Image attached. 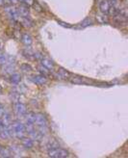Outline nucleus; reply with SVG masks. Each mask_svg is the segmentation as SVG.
Masks as SVG:
<instances>
[{
  "label": "nucleus",
  "instance_id": "nucleus-28",
  "mask_svg": "<svg viewBox=\"0 0 128 158\" xmlns=\"http://www.w3.org/2000/svg\"><path fill=\"white\" fill-rule=\"evenodd\" d=\"M33 57H34L35 59H38V60H42V58H44L42 54V53H39V52H35V53H33Z\"/></svg>",
  "mask_w": 128,
  "mask_h": 158
},
{
  "label": "nucleus",
  "instance_id": "nucleus-36",
  "mask_svg": "<svg viewBox=\"0 0 128 158\" xmlns=\"http://www.w3.org/2000/svg\"><path fill=\"white\" fill-rule=\"evenodd\" d=\"M112 1H116V0H112Z\"/></svg>",
  "mask_w": 128,
  "mask_h": 158
},
{
  "label": "nucleus",
  "instance_id": "nucleus-3",
  "mask_svg": "<svg viewBox=\"0 0 128 158\" xmlns=\"http://www.w3.org/2000/svg\"><path fill=\"white\" fill-rule=\"evenodd\" d=\"M15 111L16 113L18 115V116H23V115L26 114V106H25L23 103H20V102H16L15 104Z\"/></svg>",
  "mask_w": 128,
  "mask_h": 158
},
{
  "label": "nucleus",
  "instance_id": "nucleus-32",
  "mask_svg": "<svg viewBox=\"0 0 128 158\" xmlns=\"http://www.w3.org/2000/svg\"><path fill=\"white\" fill-rule=\"evenodd\" d=\"M1 111H3V106L0 104V112H1Z\"/></svg>",
  "mask_w": 128,
  "mask_h": 158
},
{
  "label": "nucleus",
  "instance_id": "nucleus-2",
  "mask_svg": "<svg viewBox=\"0 0 128 158\" xmlns=\"http://www.w3.org/2000/svg\"><path fill=\"white\" fill-rule=\"evenodd\" d=\"M4 10H5V12H6L7 15H8V16H9V18L12 19V21H18V19L19 15H18V11H16V8L7 6V7H5Z\"/></svg>",
  "mask_w": 128,
  "mask_h": 158
},
{
  "label": "nucleus",
  "instance_id": "nucleus-20",
  "mask_svg": "<svg viewBox=\"0 0 128 158\" xmlns=\"http://www.w3.org/2000/svg\"><path fill=\"white\" fill-rule=\"evenodd\" d=\"M14 68H15L13 67V64H5V66L3 67V70L6 73L12 74V73H14Z\"/></svg>",
  "mask_w": 128,
  "mask_h": 158
},
{
  "label": "nucleus",
  "instance_id": "nucleus-22",
  "mask_svg": "<svg viewBox=\"0 0 128 158\" xmlns=\"http://www.w3.org/2000/svg\"><path fill=\"white\" fill-rule=\"evenodd\" d=\"M38 131L42 135H45L48 132V128L46 127V125H41V126H39L38 127Z\"/></svg>",
  "mask_w": 128,
  "mask_h": 158
},
{
  "label": "nucleus",
  "instance_id": "nucleus-8",
  "mask_svg": "<svg viewBox=\"0 0 128 158\" xmlns=\"http://www.w3.org/2000/svg\"><path fill=\"white\" fill-rule=\"evenodd\" d=\"M41 62H42V65L44 66V67H45L46 68H48L49 70H53V68H54V63L51 61L50 59H48V58H42L41 60Z\"/></svg>",
  "mask_w": 128,
  "mask_h": 158
},
{
  "label": "nucleus",
  "instance_id": "nucleus-1",
  "mask_svg": "<svg viewBox=\"0 0 128 158\" xmlns=\"http://www.w3.org/2000/svg\"><path fill=\"white\" fill-rule=\"evenodd\" d=\"M48 155L53 158H65V157L69 156V152H67L66 149L59 148H49V150H48Z\"/></svg>",
  "mask_w": 128,
  "mask_h": 158
},
{
  "label": "nucleus",
  "instance_id": "nucleus-35",
  "mask_svg": "<svg viewBox=\"0 0 128 158\" xmlns=\"http://www.w3.org/2000/svg\"><path fill=\"white\" fill-rule=\"evenodd\" d=\"M1 48H2V47H1V44H0V50H1Z\"/></svg>",
  "mask_w": 128,
  "mask_h": 158
},
{
  "label": "nucleus",
  "instance_id": "nucleus-9",
  "mask_svg": "<svg viewBox=\"0 0 128 158\" xmlns=\"http://www.w3.org/2000/svg\"><path fill=\"white\" fill-rule=\"evenodd\" d=\"M99 9L103 14H108L109 12V9H110V5L108 3V1L106 0H103L99 3Z\"/></svg>",
  "mask_w": 128,
  "mask_h": 158
},
{
  "label": "nucleus",
  "instance_id": "nucleus-6",
  "mask_svg": "<svg viewBox=\"0 0 128 158\" xmlns=\"http://www.w3.org/2000/svg\"><path fill=\"white\" fill-rule=\"evenodd\" d=\"M31 80H32V81L37 85H44L47 82L46 77H45L44 75H42H42H34V76L31 77Z\"/></svg>",
  "mask_w": 128,
  "mask_h": 158
},
{
  "label": "nucleus",
  "instance_id": "nucleus-12",
  "mask_svg": "<svg viewBox=\"0 0 128 158\" xmlns=\"http://www.w3.org/2000/svg\"><path fill=\"white\" fill-rule=\"evenodd\" d=\"M22 146L25 148H32L34 146V141L31 138H22Z\"/></svg>",
  "mask_w": 128,
  "mask_h": 158
},
{
  "label": "nucleus",
  "instance_id": "nucleus-4",
  "mask_svg": "<svg viewBox=\"0 0 128 158\" xmlns=\"http://www.w3.org/2000/svg\"><path fill=\"white\" fill-rule=\"evenodd\" d=\"M16 11H18L19 16H29V6L25 5L22 3L20 6L16 8Z\"/></svg>",
  "mask_w": 128,
  "mask_h": 158
},
{
  "label": "nucleus",
  "instance_id": "nucleus-7",
  "mask_svg": "<svg viewBox=\"0 0 128 158\" xmlns=\"http://www.w3.org/2000/svg\"><path fill=\"white\" fill-rule=\"evenodd\" d=\"M19 21H20L21 25H23L24 27L30 28L33 26V21L28 18V16H20L19 18Z\"/></svg>",
  "mask_w": 128,
  "mask_h": 158
},
{
  "label": "nucleus",
  "instance_id": "nucleus-25",
  "mask_svg": "<svg viewBox=\"0 0 128 158\" xmlns=\"http://www.w3.org/2000/svg\"><path fill=\"white\" fill-rule=\"evenodd\" d=\"M8 56L6 54H0V65H5L7 64Z\"/></svg>",
  "mask_w": 128,
  "mask_h": 158
},
{
  "label": "nucleus",
  "instance_id": "nucleus-27",
  "mask_svg": "<svg viewBox=\"0 0 128 158\" xmlns=\"http://www.w3.org/2000/svg\"><path fill=\"white\" fill-rule=\"evenodd\" d=\"M32 5L34 6V9H35L37 12H42V6L39 3H37V2L35 3V2H34Z\"/></svg>",
  "mask_w": 128,
  "mask_h": 158
},
{
  "label": "nucleus",
  "instance_id": "nucleus-21",
  "mask_svg": "<svg viewBox=\"0 0 128 158\" xmlns=\"http://www.w3.org/2000/svg\"><path fill=\"white\" fill-rule=\"evenodd\" d=\"M20 70L22 71H24V73H30V71L32 70V67L28 64H22L20 66Z\"/></svg>",
  "mask_w": 128,
  "mask_h": 158
},
{
  "label": "nucleus",
  "instance_id": "nucleus-5",
  "mask_svg": "<svg viewBox=\"0 0 128 158\" xmlns=\"http://www.w3.org/2000/svg\"><path fill=\"white\" fill-rule=\"evenodd\" d=\"M35 123L38 126L41 125H47V120L44 114H36L35 117Z\"/></svg>",
  "mask_w": 128,
  "mask_h": 158
},
{
  "label": "nucleus",
  "instance_id": "nucleus-34",
  "mask_svg": "<svg viewBox=\"0 0 128 158\" xmlns=\"http://www.w3.org/2000/svg\"><path fill=\"white\" fill-rule=\"evenodd\" d=\"M2 93V88H1V86H0V94H1Z\"/></svg>",
  "mask_w": 128,
  "mask_h": 158
},
{
  "label": "nucleus",
  "instance_id": "nucleus-26",
  "mask_svg": "<svg viewBox=\"0 0 128 158\" xmlns=\"http://www.w3.org/2000/svg\"><path fill=\"white\" fill-rule=\"evenodd\" d=\"M70 81L72 83H75V84H81V83L83 82V80H82L81 77L75 76V77H71V78H70Z\"/></svg>",
  "mask_w": 128,
  "mask_h": 158
},
{
  "label": "nucleus",
  "instance_id": "nucleus-19",
  "mask_svg": "<svg viewBox=\"0 0 128 158\" xmlns=\"http://www.w3.org/2000/svg\"><path fill=\"white\" fill-rule=\"evenodd\" d=\"M29 136H30V138L32 140H41V138H42V135L39 133V131H37V130H34V131H32V132H30L29 133Z\"/></svg>",
  "mask_w": 128,
  "mask_h": 158
},
{
  "label": "nucleus",
  "instance_id": "nucleus-37",
  "mask_svg": "<svg viewBox=\"0 0 128 158\" xmlns=\"http://www.w3.org/2000/svg\"><path fill=\"white\" fill-rule=\"evenodd\" d=\"M0 148H1V146H0Z\"/></svg>",
  "mask_w": 128,
  "mask_h": 158
},
{
  "label": "nucleus",
  "instance_id": "nucleus-33",
  "mask_svg": "<svg viewBox=\"0 0 128 158\" xmlns=\"http://www.w3.org/2000/svg\"><path fill=\"white\" fill-rule=\"evenodd\" d=\"M3 2H4V0H0V5L3 4Z\"/></svg>",
  "mask_w": 128,
  "mask_h": 158
},
{
  "label": "nucleus",
  "instance_id": "nucleus-18",
  "mask_svg": "<svg viewBox=\"0 0 128 158\" xmlns=\"http://www.w3.org/2000/svg\"><path fill=\"white\" fill-rule=\"evenodd\" d=\"M12 152H11L8 148H0V157H5V158H8V157H11L12 156Z\"/></svg>",
  "mask_w": 128,
  "mask_h": 158
},
{
  "label": "nucleus",
  "instance_id": "nucleus-13",
  "mask_svg": "<svg viewBox=\"0 0 128 158\" xmlns=\"http://www.w3.org/2000/svg\"><path fill=\"white\" fill-rule=\"evenodd\" d=\"M0 122H1V123L4 126L8 127V126L11 125V123H12V119H11V117L8 114H5L3 115V117L0 119Z\"/></svg>",
  "mask_w": 128,
  "mask_h": 158
},
{
  "label": "nucleus",
  "instance_id": "nucleus-30",
  "mask_svg": "<svg viewBox=\"0 0 128 158\" xmlns=\"http://www.w3.org/2000/svg\"><path fill=\"white\" fill-rule=\"evenodd\" d=\"M22 3L25 4V5H27V6H30V5H32L34 3V1H33V0H23V1H22Z\"/></svg>",
  "mask_w": 128,
  "mask_h": 158
},
{
  "label": "nucleus",
  "instance_id": "nucleus-29",
  "mask_svg": "<svg viewBox=\"0 0 128 158\" xmlns=\"http://www.w3.org/2000/svg\"><path fill=\"white\" fill-rule=\"evenodd\" d=\"M58 23H59L60 25H61V26H63V27H67V28H71V25L67 24V23H66V22H64V21H58Z\"/></svg>",
  "mask_w": 128,
  "mask_h": 158
},
{
  "label": "nucleus",
  "instance_id": "nucleus-17",
  "mask_svg": "<svg viewBox=\"0 0 128 158\" xmlns=\"http://www.w3.org/2000/svg\"><path fill=\"white\" fill-rule=\"evenodd\" d=\"M35 117L36 114L35 113H28L26 114V117H25V120H26V123H30V124H34L35 123Z\"/></svg>",
  "mask_w": 128,
  "mask_h": 158
},
{
  "label": "nucleus",
  "instance_id": "nucleus-14",
  "mask_svg": "<svg viewBox=\"0 0 128 158\" xmlns=\"http://www.w3.org/2000/svg\"><path fill=\"white\" fill-rule=\"evenodd\" d=\"M70 74L67 73V70H65L64 68H60L59 71L55 74V76L57 78H60V79H63V78H69V76Z\"/></svg>",
  "mask_w": 128,
  "mask_h": 158
},
{
  "label": "nucleus",
  "instance_id": "nucleus-11",
  "mask_svg": "<svg viewBox=\"0 0 128 158\" xmlns=\"http://www.w3.org/2000/svg\"><path fill=\"white\" fill-rule=\"evenodd\" d=\"M0 137H1L2 139H4V140L9 139V138L11 137V131H10V129H8L6 126L0 129Z\"/></svg>",
  "mask_w": 128,
  "mask_h": 158
},
{
  "label": "nucleus",
  "instance_id": "nucleus-15",
  "mask_svg": "<svg viewBox=\"0 0 128 158\" xmlns=\"http://www.w3.org/2000/svg\"><path fill=\"white\" fill-rule=\"evenodd\" d=\"M21 41L25 45H30V44H32L33 39L29 34H23V35L21 36Z\"/></svg>",
  "mask_w": 128,
  "mask_h": 158
},
{
  "label": "nucleus",
  "instance_id": "nucleus-16",
  "mask_svg": "<svg viewBox=\"0 0 128 158\" xmlns=\"http://www.w3.org/2000/svg\"><path fill=\"white\" fill-rule=\"evenodd\" d=\"M10 79H11V82H12L13 84H18L21 80V76H20V74L14 73L11 74Z\"/></svg>",
  "mask_w": 128,
  "mask_h": 158
},
{
  "label": "nucleus",
  "instance_id": "nucleus-23",
  "mask_svg": "<svg viewBox=\"0 0 128 158\" xmlns=\"http://www.w3.org/2000/svg\"><path fill=\"white\" fill-rule=\"evenodd\" d=\"M39 73H41L42 75H47L48 73H49V70H48V68H46L45 67H44V66H39Z\"/></svg>",
  "mask_w": 128,
  "mask_h": 158
},
{
  "label": "nucleus",
  "instance_id": "nucleus-31",
  "mask_svg": "<svg viewBox=\"0 0 128 158\" xmlns=\"http://www.w3.org/2000/svg\"><path fill=\"white\" fill-rule=\"evenodd\" d=\"M18 0H10V2H11V3H13V4L18 3Z\"/></svg>",
  "mask_w": 128,
  "mask_h": 158
},
{
  "label": "nucleus",
  "instance_id": "nucleus-24",
  "mask_svg": "<svg viewBox=\"0 0 128 158\" xmlns=\"http://www.w3.org/2000/svg\"><path fill=\"white\" fill-rule=\"evenodd\" d=\"M92 23H93L92 19L89 18H85L83 21H82L81 27H87V26H89V25H92Z\"/></svg>",
  "mask_w": 128,
  "mask_h": 158
},
{
  "label": "nucleus",
  "instance_id": "nucleus-10",
  "mask_svg": "<svg viewBox=\"0 0 128 158\" xmlns=\"http://www.w3.org/2000/svg\"><path fill=\"white\" fill-rule=\"evenodd\" d=\"M12 129L14 130V132H19V131L25 132V125L23 124V123L16 122L12 125Z\"/></svg>",
  "mask_w": 128,
  "mask_h": 158
}]
</instances>
